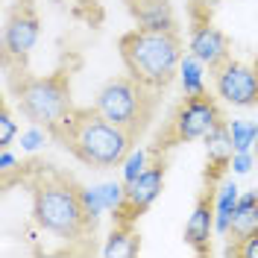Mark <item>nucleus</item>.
I'll use <instances>...</instances> for the list:
<instances>
[{
    "label": "nucleus",
    "mask_w": 258,
    "mask_h": 258,
    "mask_svg": "<svg viewBox=\"0 0 258 258\" xmlns=\"http://www.w3.org/2000/svg\"><path fill=\"white\" fill-rule=\"evenodd\" d=\"M15 103L21 114L35 126L50 129L74 109L71 103V74L56 71L50 77H21L15 85Z\"/></svg>",
    "instance_id": "4"
},
{
    "label": "nucleus",
    "mask_w": 258,
    "mask_h": 258,
    "mask_svg": "<svg viewBox=\"0 0 258 258\" xmlns=\"http://www.w3.org/2000/svg\"><path fill=\"white\" fill-rule=\"evenodd\" d=\"M203 141H206L209 159L214 161V164H229L232 153H235V147H232V135H229V123H223V120H220V123L211 129Z\"/></svg>",
    "instance_id": "16"
},
{
    "label": "nucleus",
    "mask_w": 258,
    "mask_h": 258,
    "mask_svg": "<svg viewBox=\"0 0 258 258\" xmlns=\"http://www.w3.org/2000/svg\"><path fill=\"white\" fill-rule=\"evenodd\" d=\"M120 167H123V182H132L135 176H141L147 167H150L147 164V150H129V156L123 159Z\"/></svg>",
    "instance_id": "19"
},
{
    "label": "nucleus",
    "mask_w": 258,
    "mask_h": 258,
    "mask_svg": "<svg viewBox=\"0 0 258 258\" xmlns=\"http://www.w3.org/2000/svg\"><path fill=\"white\" fill-rule=\"evenodd\" d=\"M229 135H232L235 153H249L258 141V126L249 120H229Z\"/></svg>",
    "instance_id": "18"
},
{
    "label": "nucleus",
    "mask_w": 258,
    "mask_h": 258,
    "mask_svg": "<svg viewBox=\"0 0 258 258\" xmlns=\"http://www.w3.org/2000/svg\"><path fill=\"white\" fill-rule=\"evenodd\" d=\"M156 94L159 91H150L147 85H141L132 77H117V80H109L100 94H97V112L103 117H109L112 123L123 126L132 132V138H138L144 126L153 117V109H156Z\"/></svg>",
    "instance_id": "5"
},
{
    "label": "nucleus",
    "mask_w": 258,
    "mask_h": 258,
    "mask_svg": "<svg viewBox=\"0 0 258 258\" xmlns=\"http://www.w3.org/2000/svg\"><path fill=\"white\" fill-rule=\"evenodd\" d=\"M50 135L68 153H74L82 164L97 167V170H109V167L123 164V159L132 150V141H135L129 129L103 117L97 112V106L94 109H71L50 129Z\"/></svg>",
    "instance_id": "1"
},
{
    "label": "nucleus",
    "mask_w": 258,
    "mask_h": 258,
    "mask_svg": "<svg viewBox=\"0 0 258 258\" xmlns=\"http://www.w3.org/2000/svg\"><path fill=\"white\" fill-rule=\"evenodd\" d=\"M100 194H103L106 211H117V209H120V203H123V194H126V188H120L117 182H106V185H100Z\"/></svg>",
    "instance_id": "22"
},
{
    "label": "nucleus",
    "mask_w": 258,
    "mask_h": 258,
    "mask_svg": "<svg viewBox=\"0 0 258 258\" xmlns=\"http://www.w3.org/2000/svg\"><path fill=\"white\" fill-rule=\"evenodd\" d=\"M252 232H258V194L255 191L243 194L238 200V209L232 214V226H229V238H232V243H238L243 238H249Z\"/></svg>",
    "instance_id": "13"
},
{
    "label": "nucleus",
    "mask_w": 258,
    "mask_h": 258,
    "mask_svg": "<svg viewBox=\"0 0 258 258\" xmlns=\"http://www.w3.org/2000/svg\"><path fill=\"white\" fill-rule=\"evenodd\" d=\"M44 138H47V132L41 126H35V123H32V129L21 132V144H24V150H30V153H35L38 147L44 144Z\"/></svg>",
    "instance_id": "24"
},
{
    "label": "nucleus",
    "mask_w": 258,
    "mask_h": 258,
    "mask_svg": "<svg viewBox=\"0 0 258 258\" xmlns=\"http://www.w3.org/2000/svg\"><path fill=\"white\" fill-rule=\"evenodd\" d=\"M179 80H182V91H185V97L206 94V82H203V62H200L194 53H185V56H182V62H179Z\"/></svg>",
    "instance_id": "15"
},
{
    "label": "nucleus",
    "mask_w": 258,
    "mask_h": 258,
    "mask_svg": "<svg viewBox=\"0 0 258 258\" xmlns=\"http://www.w3.org/2000/svg\"><path fill=\"white\" fill-rule=\"evenodd\" d=\"M161 188H164V164L156 161L150 164L141 176H135L132 182H126V194H123V203H120V223H132L135 217H141L156 200H159Z\"/></svg>",
    "instance_id": "8"
},
{
    "label": "nucleus",
    "mask_w": 258,
    "mask_h": 258,
    "mask_svg": "<svg viewBox=\"0 0 258 258\" xmlns=\"http://www.w3.org/2000/svg\"><path fill=\"white\" fill-rule=\"evenodd\" d=\"M238 200H241V191L235 182H226L223 188L214 197V232L217 235H229V226H232V214L238 209Z\"/></svg>",
    "instance_id": "14"
},
{
    "label": "nucleus",
    "mask_w": 258,
    "mask_h": 258,
    "mask_svg": "<svg viewBox=\"0 0 258 258\" xmlns=\"http://www.w3.org/2000/svg\"><path fill=\"white\" fill-rule=\"evenodd\" d=\"M15 164H18V159L9 153V147H6V150H0V170H3V173H9Z\"/></svg>",
    "instance_id": "26"
},
{
    "label": "nucleus",
    "mask_w": 258,
    "mask_h": 258,
    "mask_svg": "<svg viewBox=\"0 0 258 258\" xmlns=\"http://www.w3.org/2000/svg\"><path fill=\"white\" fill-rule=\"evenodd\" d=\"M214 88L232 106H255L258 103V68L243 62L226 59L220 68H214Z\"/></svg>",
    "instance_id": "6"
},
{
    "label": "nucleus",
    "mask_w": 258,
    "mask_h": 258,
    "mask_svg": "<svg viewBox=\"0 0 258 258\" xmlns=\"http://www.w3.org/2000/svg\"><path fill=\"white\" fill-rule=\"evenodd\" d=\"M214 197L217 191H206L200 194V200H197V206H194L191 217H188V223H185V241L191 243L194 252H200V255H206L211 246V232H214Z\"/></svg>",
    "instance_id": "11"
},
{
    "label": "nucleus",
    "mask_w": 258,
    "mask_h": 258,
    "mask_svg": "<svg viewBox=\"0 0 258 258\" xmlns=\"http://www.w3.org/2000/svg\"><path fill=\"white\" fill-rule=\"evenodd\" d=\"M126 6L144 30H176L170 0H126Z\"/></svg>",
    "instance_id": "12"
},
{
    "label": "nucleus",
    "mask_w": 258,
    "mask_h": 258,
    "mask_svg": "<svg viewBox=\"0 0 258 258\" xmlns=\"http://www.w3.org/2000/svg\"><path fill=\"white\" fill-rule=\"evenodd\" d=\"M38 41V15L32 12L30 3H18L15 12L6 21V32H3V47L6 56L12 59H27L30 50Z\"/></svg>",
    "instance_id": "9"
},
{
    "label": "nucleus",
    "mask_w": 258,
    "mask_h": 258,
    "mask_svg": "<svg viewBox=\"0 0 258 258\" xmlns=\"http://www.w3.org/2000/svg\"><path fill=\"white\" fill-rule=\"evenodd\" d=\"M32 214L41 229L64 241H77L88 229H94V220L82 206V188H77L71 176L53 170H41L32 185Z\"/></svg>",
    "instance_id": "3"
},
{
    "label": "nucleus",
    "mask_w": 258,
    "mask_h": 258,
    "mask_svg": "<svg viewBox=\"0 0 258 258\" xmlns=\"http://www.w3.org/2000/svg\"><path fill=\"white\" fill-rule=\"evenodd\" d=\"M255 159H258V141H255Z\"/></svg>",
    "instance_id": "28"
},
{
    "label": "nucleus",
    "mask_w": 258,
    "mask_h": 258,
    "mask_svg": "<svg viewBox=\"0 0 258 258\" xmlns=\"http://www.w3.org/2000/svg\"><path fill=\"white\" fill-rule=\"evenodd\" d=\"M15 135H18V126H15V120H12V112L3 106L0 109V150H6V147L12 144Z\"/></svg>",
    "instance_id": "23"
},
{
    "label": "nucleus",
    "mask_w": 258,
    "mask_h": 258,
    "mask_svg": "<svg viewBox=\"0 0 258 258\" xmlns=\"http://www.w3.org/2000/svg\"><path fill=\"white\" fill-rule=\"evenodd\" d=\"M226 255H241V258H258V232H252L249 238H243L238 243L226 246Z\"/></svg>",
    "instance_id": "21"
},
{
    "label": "nucleus",
    "mask_w": 258,
    "mask_h": 258,
    "mask_svg": "<svg viewBox=\"0 0 258 258\" xmlns=\"http://www.w3.org/2000/svg\"><path fill=\"white\" fill-rule=\"evenodd\" d=\"M82 206H85V214L97 223V217L106 211V203H103L100 188H82Z\"/></svg>",
    "instance_id": "20"
},
{
    "label": "nucleus",
    "mask_w": 258,
    "mask_h": 258,
    "mask_svg": "<svg viewBox=\"0 0 258 258\" xmlns=\"http://www.w3.org/2000/svg\"><path fill=\"white\" fill-rule=\"evenodd\" d=\"M194 6H197V9H206V12H209L211 6H217V3H220V0H191Z\"/></svg>",
    "instance_id": "27"
},
{
    "label": "nucleus",
    "mask_w": 258,
    "mask_h": 258,
    "mask_svg": "<svg viewBox=\"0 0 258 258\" xmlns=\"http://www.w3.org/2000/svg\"><path fill=\"white\" fill-rule=\"evenodd\" d=\"M138 246H141V241H138L132 223H117V229L112 232L109 243L103 246V255H135Z\"/></svg>",
    "instance_id": "17"
},
{
    "label": "nucleus",
    "mask_w": 258,
    "mask_h": 258,
    "mask_svg": "<svg viewBox=\"0 0 258 258\" xmlns=\"http://www.w3.org/2000/svg\"><path fill=\"white\" fill-rule=\"evenodd\" d=\"M191 53L209 68H220L229 59V38L217 30L206 18H197L194 12V27H191Z\"/></svg>",
    "instance_id": "10"
},
{
    "label": "nucleus",
    "mask_w": 258,
    "mask_h": 258,
    "mask_svg": "<svg viewBox=\"0 0 258 258\" xmlns=\"http://www.w3.org/2000/svg\"><path fill=\"white\" fill-rule=\"evenodd\" d=\"M217 123H220V112H217L214 100L209 94H200V97H188L179 106L170 129H173V138L176 141H200Z\"/></svg>",
    "instance_id": "7"
},
{
    "label": "nucleus",
    "mask_w": 258,
    "mask_h": 258,
    "mask_svg": "<svg viewBox=\"0 0 258 258\" xmlns=\"http://www.w3.org/2000/svg\"><path fill=\"white\" fill-rule=\"evenodd\" d=\"M120 59L132 80L150 91H164L182 62V38L176 30H138L120 38Z\"/></svg>",
    "instance_id": "2"
},
{
    "label": "nucleus",
    "mask_w": 258,
    "mask_h": 258,
    "mask_svg": "<svg viewBox=\"0 0 258 258\" xmlns=\"http://www.w3.org/2000/svg\"><path fill=\"white\" fill-rule=\"evenodd\" d=\"M255 156L252 153H232V159H229V167L235 170V173H249L252 167H255Z\"/></svg>",
    "instance_id": "25"
}]
</instances>
